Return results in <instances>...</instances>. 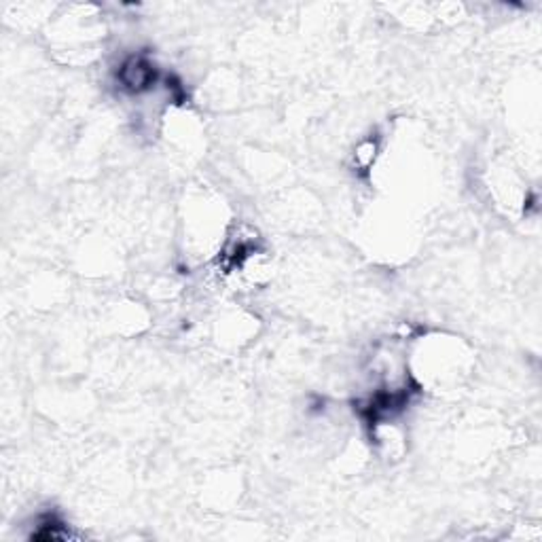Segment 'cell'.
<instances>
[{
	"instance_id": "1",
	"label": "cell",
	"mask_w": 542,
	"mask_h": 542,
	"mask_svg": "<svg viewBox=\"0 0 542 542\" xmlns=\"http://www.w3.org/2000/svg\"><path fill=\"white\" fill-rule=\"evenodd\" d=\"M119 78H121L123 87L129 89V92L140 94L155 83V78H157L155 66H152L151 62L144 58H132L121 66Z\"/></svg>"
}]
</instances>
